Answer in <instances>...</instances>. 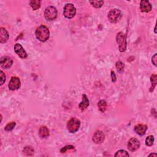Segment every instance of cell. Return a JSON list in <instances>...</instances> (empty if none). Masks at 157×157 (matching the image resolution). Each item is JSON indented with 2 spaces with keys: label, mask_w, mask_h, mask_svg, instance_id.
<instances>
[{
  "label": "cell",
  "mask_w": 157,
  "mask_h": 157,
  "mask_svg": "<svg viewBox=\"0 0 157 157\" xmlns=\"http://www.w3.org/2000/svg\"><path fill=\"white\" fill-rule=\"evenodd\" d=\"M35 34H36L37 39L41 42L47 41L50 37L49 29L44 25H41V26L39 27L36 29Z\"/></svg>",
  "instance_id": "cell-1"
},
{
  "label": "cell",
  "mask_w": 157,
  "mask_h": 157,
  "mask_svg": "<svg viewBox=\"0 0 157 157\" xmlns=\"http://www.w3.org/2000/svg\"><path fill=\"white\" fill-rule=\"evenodd\" d=\"M154 137L153 136H149L147 138L145 139V145L147 146L151 147L154 145Z\"/></svg>",
  "instance_id": "cell-22"
},
{
  "label": "cell",
  "mask_w": 157,
  "mask_h": 157,
  "mask_svg": "<svg viewBox=\"0 0 157 157\" xmlns=\"http://www.w3.org/2000/svg\"><path fill=\"white\" fill-rule=\"evenodd\" d=\"M90 4L96 8H100L103 6L104 4L103 1H90Z\"/></svg>",
  "instance_id": "cell-23"
},
{
  "label": "cell",
  "mask_w": 157,
  "mask_h": 157,
  "mask_svg": "<svg viewBox=\"0 0 157 157\" xmlns=\"http://www.w3.org/2000/svg\"><path fill=\"white\" fill-rule=\"evenodd\" d=\"M44 17L47 21H53L57 17V10L54 6H50L45 9Z\"/></svg>",
  "instance_id": "cell-3"
},
{
  "label": "cell",
  "mask_w": 157,
  "mask_h": 157,
  "mask_svg": "<svg viewBox=\"0 0 157 157\" xmlns=\"http://www.w3.org/2000/svg\"><path fill=\"white\" fill-rule=\"evenodd\" d=\"M150 81L152 83V86L150 89V92H152L155 88L156 84H157V75L156 74H153L150 77Z\"/></svg>",
  "instance_id": "cell-17"
},
{
  "label": "cell",
  "mask_w": 157,
  "mask_h": 157,
  "mask_svg": "<svg viewBox=\"0 0 157 157\" xmlns=\"http://www.w3.org/2000/svg\"><path fill=\"white\" fill-rule=\"evenodd\" d=\"M39 135L41 138H46L49 136V130L47 126H42L39 131Z\"/></svg>",
  "instance_id": "cell-16"
},
{
  "label": "cell",
  "mask_w": 157,
  "mask_h": 157,
  "mask_svg": "<svg viewBox=\"0 0 157 157\" xmlns=\"http://www.w3.org/2000/svg\"><path fill=\"white\" fill-rule=\"evenodd\" d=\"M23 152L25 155H26L27 156H33L34 151L32 147L27 146V147H25L23 149Z\"/></svg>",
  "instance_id": "cell-19"
},
{
  "label": "cell",
  "mask_w": 157,
  "mask_h": 157,
  "mask_svg": "<svg viewBox=\"0 0 157 157\" xmlns=\"http://www.w3.org/2000/svg\"><path fill=\"white\" fill-rule=\"evenodd\" d=\"M73 150L74 151H75V148H74V147L73 145H67V146H65L63 148H62V149L60 150V152L61 153H66V152H67L68 150Z\"/></svg>",
  "instance_id": "cell-26"
},
{
  "label": "cell",
  "mask_w": 157,
  "mask_h": 157,
  "mask_svg": "<svg viewBox=\"0 0 157 157\" xmlns=\"http://www.w3.org/2000/svg\"><path fill=\"white\" fill-rule=\"evenodd\" d=\"M152 5L149 1L143 0L140 3V9L143 12H149L152 10Z\"/></svg>",
  "instance_id": "cell-12"
},
{
  "label": "cell",
  "mask_w": 157,
  "mask_h": 157,
  "mask_svg": "<svg viewBox=\"0 0 157 157\" xmlns=\"http://www.w3.org/2000/svg\"><path fill=\"white\" fill-rule=\"evenodd\" d=\"M0 77H1V84H0V85H3L5 81H6V75H5V74L2 71H0Z\"/></svg>",
  "instance_id": "cell-27"
},
{
  "label": "cell",
  "mask_w": 157,
  "mask_h": 157,
  "mask_svg": "<svg viewBox=\"0 0 157 157\" xmlns=\"http://www.w3.org/2000/svg\"><path fill=\"white\" fill-rule=\"evenodd\" d=\"M156 55H157V53H155L154 56L152 57V63L155 66V67H156V66H157Z\"/></svg>",
  "instance_id": "cell-28"
},
{
  "label": "cell",
  "mask_w": 157,
  "mask_h": 157,
  "mask_svg": "<svg viewBox=\"0 0 157 157\" xmlns=\"http://www.w3.org/2000/svg\"><path fill=\"white\" fill-rule=\"evenodd\" d=\"M116 68H117V71L119 73H122L124 71V68H125L124 63L120 62V61H119V62L116 63Z\"/></svg>",
  "instance_id": "cell-21"
},
{
  "label": "cell",
  "mask_w": 157,
  "mask_h": 157,
  "mask_svg": "<svg viewBox=\"0 0 157 157\" xmlns=\"http://www.w3.org/2000/svg\"><path fill=\"white\" fill-rule=\"evenodd\" d=\"M140 147L139 141L135 138H131L128 142V149L131 152H135Z\"/></svg>",
  "instance_id": "cell-7"
},
{
  "label": "cell",
  "mask_w": 157,
  "mask_h": 157,
  "mask_svg": "<svg viewBox=\"0 0 157 157\" xmlns=\"http://www.w3.org/2000/svg\"><path fill=\"white\" fill-rule=\"evenodd\" d=\"M148 128V126L146 125H142L139 124L135 126L134 127V131L136 133L140 136H144Z\"/></svg>",
  "instance_id": "cell-14"
},
{
  "label": "cell",
  "mask_w": 157,
  "mask_h": 157,
  "mask_svg": "<svg viewBox=\"0 0 157 157\" xmlns=\"http://www.w3.org/2000/svg\"><path fill=\"white\" fill-rule=\"evenodd\" d=\"M105 139V135L103 133V132L101 131H96L95 134L93 136L92 140L95 144H99L103 143Z\"/></svg>",
  "instance_id": "cell-11"
},
{
  "label": "cell",
  "mask_w": 157,
  "mask_h": 157,
  "mask_svg": "<svg viewBox=\"0 0 157 157\" xmlns=\"http://www.w3.org/2000/svg\"><path fill=\"white\" fill-rule=\"evenodd\" d=\"M20 85H21V82L20 79L17 77H12L9 83L8 87L10 90L14 91L20 88Z\"/></svg>",
  "instance_id": "cell-8"
},
{
  "label": "cell",
  "mask_w": 157,
  "mask_h": 157,
  "mask_svg": "<svg viewBox=\"0 0 157 157\" xmlns=\"http://www.w3.org/2000/svg\"><path fill=\"white\" fill-rule=\"evenodd\" d=\"M9 38V35L7 30L4 28H0V43H6L8 40Z\"/></svg>",
  "instance_id": "cell-13"
},
{
  "label": "cell",
  "mask_w": 157,
  "mask_h": 157,
  "mask_svg": "<svg viewBox=\"0 0 157 157\" xmlns=\"http://www.w3.org/2000/svg\"><path fill=\"white\" fill-rule=\"evenodd\" d=\"M14 51L18 56L21 58H27L28 55L23 48L22 45L20 44H16L14 45Z\"/></svg>",
  "instance_id": "cell-10"
},
{
  "label": "cell",
  "mask_w": 157,
  "mask_h": 157,
  "mask_svg": "<svg viewBox=\"0 0 157 157\" xmlns=\"http://www.w3.org/2000/svg\"><path fill=\"white\" fill-rule=\"evenodd\" d=\"M154 32L156 34V26L155 25V29H154Z\"/></svg>",
  "instance_id": "cell-31"
},
{
  "label": "cell",
  "mask_w": 157,
  "mask_h": 157,
  "mask_svg": "<svg viewBox=\"0 0 157 157\" xmlns=\"http://www.w3.org/2000/svg\"><path fill=\"white\" fill-rule=\"evenodd\" d=\"M108 17L111 23H116L120 21L121 17H122V15H121V12L119 9H114L109 11Z\"/></svg>",
  "instance_id": "cell-5"
},
{
  "label": "cell",
  "mask_w": 157,
  "mask_h": 157,
  "mask_svg": "<svg viewBox=\"0 0 157 157\" xmlns=\"http://www.w3.org/2000/svg\"><path fill=\"white\" fill-rule=\"evenodd\" d=\"M29 5L33 10H38L40 7V1L39 0H32L29 2Z\"/></svg>",
  "instance_id": "cell-20"
},
{
  "label": "cell",
  "mask_w": 157,
  "mask_h": 157,
  "mask_svg": "<svg viewBox=\"0 0 157 157\" xmlns=\"http://www.w3.org/2000/svg\"><path fill=\"white\" fill-rule=\"evenodd\" d=\"M76 14V9L73 4L68 3L64 7L63 15L64 16L69 19L73 18Z\"/></svg>",
  "instance_id": "cell-6"
},
{
  "label": "cell",
  "mask_w": 157,
  "mask_h": 157,
  "mask_svg": "<svg viewBox=\"0 0 157 157\" xmlns=\"http://www.w3.org/2000/svg\"><path fill=\"white\" fill-rule=\"evenodd\" d=\"M111 77H112V81L113 83H115L117 81V77H116L114 71H111Z\"/></svg>",
  "instance_id": "cell-29"
},
{
  "label": "cell",
  "mask_w": 157,
  "mask_h": 157,
  "mask_svg": "<svg viewBox=\"0 0 157 157\" xmlns=\"http://www.w3.org/2000/svg\"><path fill=\"white\" fill-rule=\"evenodd\" d=\"M13 64V60L11 58L7 56H4L1 58L0 64L1 67L4 69H9L11 68Z\"/></svg>",
  "instance_id": "cell-9"
},
{
  "label": "cell",
  "mask_w": 157,
  "mask_h": 157,
  "mask_svg": "<svg viewBox=\"0 0 157 157\" xmlns=\"http://www.w3.org/2000/svg\"><path fill=\"white\" fill-rule=\"evenodd\" d=\"M116 39H117V43L118 44L120 52H124L126 49V46H127L126 35L122 32H119L117 35Z\"/></svg>",
  "instance_id": "cell-4"
},
{
  "label": "cell",
  "mask_w": 157,
  "mask_h": 157,
  "mask_svg": "<svg viewBox=\"0 0 157 157\" xmlns=\"http://www.w3.org/2000/svg\"><path fill=\"white\" fill-rule=\"evenodd\" d=\"M80 126V121L77 118L71 119L67 123V130L70 133H74L79 130Z\"/></svg>",
  "instance_id": "cell-2"
},
{
  "label": "cell",
  "mask_w": 157,
  "mask_h": 157,
  "mask_svg": "<svg viewBox=\"0 0 157 157\" xmlns=\"http://www.w3.org/2000/svg\"><path fill=\"white\" fill-rule=\"evenodd\" d=\"M115 157H122V156H129V154L127 152L124 150H120L117 151L115 154Z\"/></svg>",
  "instance_id": "cell-24"
},
{
  "label": "cell",
  "mask_w": 157,
  "mask_h": 157,
  "mask_svg": "<svg viewBox=\"0 0 157 157\" xmlns=\"http://www.w3.org/2000/svg\"><path fill=\"white\" fill-rule=\"evenodd\" d=\"M89 106V100L86 95H82V101H81V103L79 104V108L81 110H85L87 109Z\"/></svg>",
  "instance_id": "cell-15"
},
{
  "label": "cell",
  "mask_w": 157,
  "mask_h": 157,
  "mask_svg": "<svg viewBox=\"0 0 157 157\" xmlns=\"http://www.w3.org/2000/svg\"><path fill=\"white\" fill-rule=\"evenodd\" d=\"M16 126V123L14 122V121H12V122L9 123L6 126H5L4 130L6 131H12Z\"/></svg>",
  "instance_id": "cell-25"
},
{
  "label": "cell",
  "mask_w": 157,
  "mask_h": 157,
  "mask_svg": "<svg viewBox=\"0 0 157 157\" xmlns=\"http://www.w3.org/2000/svg\"><path fill=\"white\" fill-rule=\"evenodd\" d=\"M149 156H155V157H156L157 156V154H151L149 155Z\"/></svg>",
  "instance_id": "cell-30"
},
{
  "label": "cell",
  "mask_w": 157,
  "mask_h": 157,
  "mask_svg": "<svg viewBox=\"0 0 157 157\" xmlns=\"http://www.w3.org/2000/svg\"><path fill=\"white\" fill-rule=\"evenodd\" d=\"M98 106L99 110L101 112H104L107 109V103L106 102L105 100H101L98 103Z\"/></svg>",
  "instance_id": "cell-18"
}]
</instances>
